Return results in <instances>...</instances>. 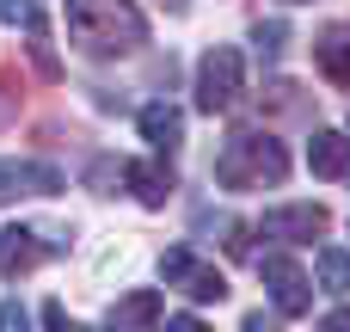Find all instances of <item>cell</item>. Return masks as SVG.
Instances as JSON below:
<instances>
[{
  "instance_id": "9a60e30c",
  "label": "cell",
  "mask_w": 350,
  "mask_h": 332,
  "mask_svg": "<svg viewBox=\"0 0 350 332\" xmlns=\"http://www.w3.org/2000/svg\"><path fill=\"white\" fill-rule=\"evenodd\" d=\"M320 290H332V296H345V290H350V253L320 246Z\"/></svg>"
},
{
  "instance_id": "ba28073f",
  "label": "cell",
  "mask_w": 350,
  "mask_h": 332,
  "mask_svg": "<svg viewBox=\"0 0 350 332\" xmlns=\"http://www.w3.org/2000/svg\"><path fill=\"white\" fill-rule=\"evenodd\" d=\"M135 123H142L148 148H160V154H172V148L185 142V111H178L172 99H148V105L135 111Z\"/></svg>"
},
{
  "instance_id": "5bb4252c",
  "label": "cell",
  "mask_w": 350,
  "mask_h": 332,
  "mask_svg": "<svg viewBox=\"0 0 350 332\" xmlns=\"http://www.w3.org/2000/svg\"><path fill=\"white\" fill-rule=\"evenodd\" d=\"M25 31H31V62H37V74H49V80H62V62H55V49H49V18L31 6V18H25Z\"/></svg>"
},
{
  "instance_id": "d6986e66",
  "label": "cell",
  "mask_w": 350,
  "mask_h": 332,
  "mask_svg": "<svg viewBox=\"0 0 350 332\" xmlns=\"http://www.w3.org/2000/svg\"><path fill=\"white\" fill-rule=\"evenodd\" d=\"M0 327H25V308L18 302H0Z\"/></svg>"
},
{
  "instance_id": "7a4b0ae2",
  "label": "cell",
  "mask_w": 350,
  "mask_h": 332,
  "mask_svg": "<svg viewBox=\"0 0 350 332\" xmlns=\"http://www.w3.org/2000/svg\"><path fill=\"white\" fill-rule=\"evenodd\" d=\"M289 179V148L271 129H234L215 154V185L221 191H265Z\"/></svg>"
},
{
  "instance_id": "8fae6325",
  "label": "cell",
  "mask_w": 350,
  "mask_h": 332,
  "mask_svg": "<svg viewBox=\"0 0 350 332\" xmlns=\"http://www.w3.org/2000/svg\"><path fill=\"white\" fill-rule=\"evenodd\" d=\"M308 166H314L320 179H345V173H350V136H345V129H314V142H308Z\"/></svg>"
},
{
  "instance_id": "52a82bcc",
  "label": "cell",
  "mask_w": 350,
  "mask_h": 332,
  "mask_svg": "<svg viewBox=\"0 0 350 332\" xmlns=\"http://www.w3.org/2000/svg\"><path fill=\"white\" fill-rule=\"evenodd\" d=\"M62 191V173L43 166V160H0V203H18V197H55Z\"/></svg>"
},
{
  "instance_id": "e0dca14e",
  "label": "cell",
  "mask_w": 350,
  "mask_h": 332,
  "mask_svg": "<svg viewBox=\"0 0 350 332\" xmlns=\"http://www.w3.org/2000/svg\"><path fill=\"white\" fill-rule=\"evenodd\" d=\"M18 105V86H12V62H0V117Z\"/></svg>"
},
{
  "instance_id": "6da1fadb",
  "label": "cell",
  "mask_w": 350,
  "mask_h": 332,
  "mask_svg": "<svg viewBox=\"0 0 350 332\" xmlns=\"http://www.w3.org/2000/svg\"><path fill=\"white\" fill-rule=\"evenodd\" d=\"M68 37L92 62H123L148 43V18L135 0H68Z\"/></svg>"
},
{
  "instance_id": "ffe728a7",
  "label": "cell",
  "mask_w": 350,
  "mask_h": 332,
  "mask_svg": "<svg viewBox=\"0 0 350 332\" xmlns=\"http://www.w3.org/2000/svg\"><path fill=\"white\" fill-rule=\"evenodd\" d=\"M326 327H338V332H350V308H338V314H332V320H326Z\"/></svg>"
},
{
  "instance_id": "9c48e42d",
  "label": "cell",
  "mask_w": 350,
  "mask_h": 332,
  "mask_svg": "<svg viewBox=\"0 0 350 332\" xmlns=\"http://www.w3.org/2000/svg\"><path fill=\"white\" fill-rule=\"evenodd\" d=\"M123 179H129L135 203H148V209H160L172 197V166H160V160H123Z\"/></svg>"
},
{
  "instance_id": "2e32d148",
  "label": "cell",
  "mask_w": 350,
  "mask_h": 332,
  "mask_svg": "<svg viewBox=\"0 0 350 332\" xmlns=\"http://www.w3.org/2000/svg\"><path fill=\"white\" fill-rule=\"evenodd\" d=\"M252 49H258V62H277V55L289 49V25H283V18H265V25H252Z\"/></svg>"
},
{
  "instance_id": "30bf717a",
  "label": "cell",
  "mask_w": 350,
  "mask_h": 332,
  "mask_svg": "<svg viewBox=\"0 0 350 332\" xmlns=\"http://www.w3.org/2000/svg\"><path fill=\"white\" fill-rule=\"evenodd\" d=\"M314 62L332 86H350V25H326L314 37Z\"/></svg>"
},
{
  "instance_id": "5b68a950",
  "label": "cell",
  "mask_w": 350,
  "mask_h": 332,
  "mask_svg": "<svg viewBox=\"0 0 350 332\" xmlns=\"http://www.w3.org/2000/svg\"><path fill=\"white\" fill-rule=\"evenodd\" d=\"M258 277H265V290H271V302H277V314H289V320H301V314H314V277L295 265V259H283V253H271V259H258Z\"/></svg>"
},
{
  "instance_id": "3957f363",
  "label": "cell",
  "mask_w": 350,
  "mask_h": 332,
  "mask_svg": "<svg viewBox=\"0 0 350 332\" xmlns=\"http://www.w3.org/2000/svg\"><path fill=\"white\" fill-rule=\"evenodd\" d=\"M240 80H246V62H240V49L215 43V49L197 62V111H203V117L228 111V105L240 99Z\"/></svg>"
},
{
  "instance_id": "ac0fdd59",
  "label": "cell",
  "mask_w": 350,
  "mask_h": 332,
  "mask_svg": "<svg viewBox=\"0 0 350 332\" xmlns=\"http://www.w3.org/2000/svg\"><path fill=\"white\" fill-rule=\"evenodd\" d=\"M0 18H6V25H25V18H31V0H0Z\"/></svg>"
},
{
  "instance_id": "277c9868",
  "label": "cell",
  "mask_w": 350,
  "mask_h": 332,
  "mask_svg": "<svg viewBox=\"0 0 350 332\" xmlns=\"http://www.w3.org/2000/svg\"><path fill=\"white\" fill-rule=\"evenodd\" d=\"M160 277H166V290H178V296H191V302H221V296H228V277L215 271V259H203V253H191V246H172V253L160 259Z\"/></svg>"
},
{
  "instance_id": "7402d4cb",
  "label": "cell",
  "mask_w": 350,
  "mask_h": 332,
  "mask_svg": "<svg viewBox=\"0 0 350 332\" xmlns=\"http://www.w3.org/2000/svg\"><path fill=\"white\" fill-rule=\"evenodd\" d=\"M345 179H350V173H345Z\"/></svg>"
},
{
  "instance_id": "8992f818",
  "label": "cell",
  "mask_w": 350,
  "mask_h": 332,
  "mask_svg": "<svg viewBox=\"0 0 350 332\" xmlns=\"http://www.w3.org/2000/svg\"><path fill=\"white\" fill-rule=\"evenodd\" d=\"M326 228H332L326 203H283V209H271V216L258 222V234H277V240H289V246H314Z\"/></svg>"
},
{
  "instance_id": "4fadbf2b",
  "label": "cell",
  "mask_w": 350,
  "mask_h": 332,
  "mask_svg": "<svg viewBox=\"0 0 350 332\" xmlns=\"http://www.w3.org/2000/svg\"><path fill=\"white\" fill-rule=\"evenodd\" d=\"M166 314V302L154 296V290H142V296H123L117 308H111V327H154Z\"/></svg>"
},
{
  "instance_id": "44dd1931",
  "label": "cell",
  "mask_w": 350,
  "mask_h": 332,
  "mask_svg": "<svg viewBox=\"0 0 350 332\" xmlns=\"http://www.w3.org/2000/svg\"><path fill=\"white\" fill-rule=\"evenodd\" d=\"M160 6H166V12H185V6H191V0H160Z\"/></svg>"
},
{
  "instance_id": "7c38bea8",
  "label": "cell",
  "mask_w": 350,
  "mask_h": 332,
  "mask_svg": "<svg viewBox=\"0 0 350 332\" xmlns=\"http://www.w3.org/2000/svg\"><path fill=\"white\" fill-rule=\"evenodd\" d=\"M37 265H43L37 228H6V234H0V271H6V277H25V271H37Z\"/></svg>"
}]
</instances>
